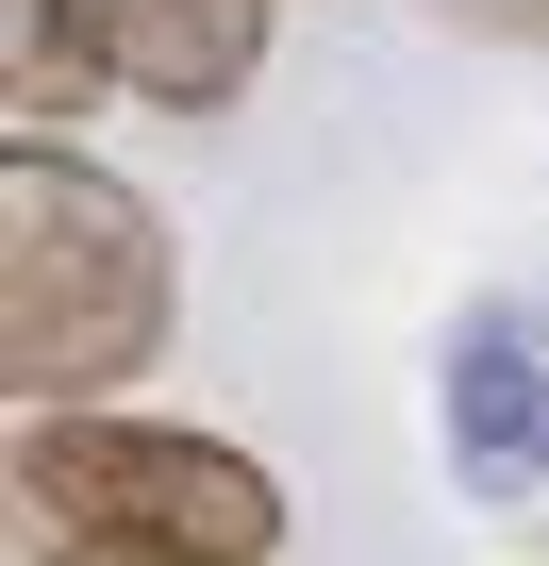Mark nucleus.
Masks as SVG:
<instances>
[{
	"label": "nucleus",
	"mask_w": 549,
	"mask_h": 566,
	"mask_svg": "<svg viewBox=\"0 0 549 566\" xmlns=\"http://www.w3.org/2000/svg\"><path fill=\"white\" fill-rule=\"evenodd\" d=\"M183 317V266H167V217L84 167V150H0V384L18 417H67L101 384H134Z\"/></svg>",
	"instance_id": "f257e3e1"
},
{
	"label": "nucleus",
	"mask_w": 549,
	"mask_h": 566,
	"mask_svg": "<svg viewBox=\"0 0 549 566\" xmlns=\"http://www.w3.org/2000/svg\"><path fill=\"white\" fill-rule=\"evenodd\" d=\"M18 516H34V549H101V566H266L284 549V483L250 450L117 417V400L18 417Z\"/></svg>",
	"instance_id": "f03ea898"
},
{
	"label": "nucleus",
	"mask_w": 549,
	"mask_h": 566,
	"mask_svg": "<svg viewBox=\"0 0 549 566\" xmlns=\"http://www.w3.org/2000/svg\"><path fill=\"white\" fill-rule=\"evenodd\" d=\"M51 18L84 34L101 84H134V101H167V117H233L284 0H51Z\"/></svg>",
	"instance_id": "7ed1b4c3"
},
{
	"label": "nucleus",
	"mask_w": 549,
	"mask_h": 566,
	"mask_svg": "<svg viewBox=\"0 0 549 566\" xmlns=\"http://www.w3.org/2000/svg\"><path fill=\"white\" fill-rule=\"evenodd\" d=\"M450 483L466 500L549 483V350H532V317H466V350H450Z\"/></svg>",
	"instance_id": "20e7f679"
},
{
	"label": "nucleus",
	"mask_w": 549,
	"mask_h": 566,
	"mask_svg": "<svg viewBox=\"0 0 549 566\" xmlns=\"http://www.w3.org/2000/svg\"><path fill=\"white\" fill-rule=\"evenodd\" d=\"M433 18H466V34H516V51H549V0H433Z\"/></svg>",
	"instance_id": "39448f33"
},
{
	"label": "nucleus",
	"mask_w": 549,
	"mask_h": 566,
	"mask_svg": "<svg viewBox=\"0 0 549 566\" xmlns=\"http://www.w3.org/2000/svg\"><path fill=\"white\" fill-rule=\"evenodd\" d=\"M34 566H101V549H34Z\"/></svg>",
	"instance_id": "423d86ee"
}]
</instances>
